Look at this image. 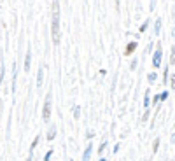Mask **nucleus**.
Segmentation results:
<instances>
[{
  "label": "nucleus",
  "instance_id": "nucleus-7",
  "mask_svg": "<svg viewBox=\"0 0 175 161\" xmlns=\"http://www.w3.org/2000/svg\"><path fill=\"white\" fill-rule=\"evenodd\" d=\"M42 79H44V70L39 68V75H37V88L42 86Z\"/></svg>",
  "mask_w": 175,
  "mask_h": 161
},
{
  "label": "nucleus",
  "instance_id": "nucleus-16",
  "mask_svg": "<svg viewBox=\"0 0 175 161\" xmlns=\"http://www.w3.org/2000/svg\"><path fill=\"white\" fill-rule=\"evenodd\" d=\"M53 156V149H49L47 152H46V156H44V161H49V158Z\"/></svg>",
  "mask_w": 175,
  "mask_h": 161
},
{
  "label": "nucleus",
  "instance_id": "nucleus-9",
  "mask_svg": "<svg viewBox=\"0 0 175 161\" xmlns=\"http://www.w3.org/2000/svg\"><path fill=\"white\" fill-rule=\"evenodd\" d=\"M149 105H151V98H149V91H147L145 93V96H144V107H149Z\"/></svg>",
  "mask_w": 175,
  "mask_h": 161
},
{
  "label": "nucleus",
  "instance_id": "nucleus-19",
  "mask_svg": "<svg viewBox=\"0 0 175 161\" xmlns=\"http://www.w3.org/2000/svg\"><path fill=\"white\" fill-rule=\"evenodd\" d=\"M147 26H149V21H145V23H144V25L140 26V32H145V30H147Z\"/></svg>",
  "mask_w": 175,
  "mask_h": 161
},
{
  "label": "nucleus",
  "instance_id": "nucleus-1",
  "mask_svg": "<svg viewBox=\"0 0 175 161\" xmlns=\"http://www.w3.org/2000/svg\"><path fill=\"white\" fill-rule=\"evenodd\" d=\"M53 42L54 44H60V4L58 2H53Z\"/></svg>",
  "mask_w": 175,
  "mask_h": 161
},
{
  "label": "nucleus",
  "instance_id": "nucleus-3",
  "mask_svg": "<svg viewBox=\"0 0 175 161\" xmlns=\"http://www.w3.org/2000/svg\"><path fill=\"white\" fill-rule=\"evenodd\" d=\"M161 58H163V49H161V44H159L158 49H156V53H154V56H152V67L154 68H159L161 67Z\"/></svg>",
  "mask_w": 175,
  "mask_h": 161
},
{
  "label": "nucleus",
  "instance_id": "nucleus-15",
  "mask_svg": "<svg viewBox=\"0 0 175 161\" xmlns=\"http://www.w3.org/2000/svg\"><path fill=\"white\" fill-rule=\"evenodd\" d=\"M170 63H172V65H175V46L172 47V58H170Z\"/></svg>",
  "mask_w": 175,
  "mask_h": 161
},
{
  "label": "nucleus",
  "instance_id": "nucleus-13",
  "mask_svg": "<svg viewBox=\"0 0 175 161\" xmlns=\"http://www.w3.org/2000/svg\"><path fill=\"white\" fill-rule=\"evenodd\" d=\"M4 77H5V65L2 63V67H0V79L4 81Z\"/></svg>",
  "mask_w": 175,
  "mask_h": 161
},
{
  "label": "nucleus",
  "instance_id": "nucleus-21",
  "mask_svg": "<svg viewBox=\"0 0 175 161\" xmlns=\"http://www.w3.org/2000/svg\"><path fill=\"white\" fill-rule=\"evenodd\" d=\"M161 96V102H163V100H166V96H168V93H163V95H159Z\"/></svg>",
  "mask_w": 175,
  "mask_h": 161
},
{
  "label": "nucleus",
  "instance_id": "nucleus-24",
  "mask_svg": "<svg viewBox=\"0 0 175 161\" xmlns=\"http://www.w3.org/2000/svg\"><path fill=\"white\" fill-rule=\"evenodd\" d=\"M100 161H105V159H103V158H102V159H100Z\"/></svg>",
  "mask_w": 175,
  "mask_h": 161
},
{
  "label": "nucleus",
  "instance_id": "nucleus-5",
  "mask_svg": "<svg viewBox=\"0 0 175 161\" xmlns=\"http://www.w3.org/2000/svg\"><path fill=\"white\" fill-rule=\"evenodd\" d=\"M135 49H137V42H130V44H128V46H126V51H124V54L126 56H130L133 53V51H135Z\"/></svg>",
  "mask_w": 175,
  "mask_h": 161
},
{
  "label": "nucleus",
  "instance_id": "nucleus-10",
  "mask_svg": "<svg viewBox=\"0 0 175 161\" xmlns=\"http://www.w3.org/2000/svg\"><path fill=\"white\" fill-rule=\"evenodd\" d=\"M159 30H161V19H158L156 21V26H154V33L159 35Z\"/></svg>",
  "mask_w": 175,
  "mask_h": 161
},
{
  "label": "nucleus",
  "instance_id": "nucleus-6",
  "mask_svg": "<svg viewBox=\"0 0 175 161\" xmlns=\"http://www.w3.org/2000/svg\"><path fill=\"white\" fill-rule=\"evenodd\" d=\"M91 144L88 147H86V151H84V156H82V161H89V158H91V152H93V149H91Z\"/></svg>",
  "mask_w": 175,
  "mask_h": 161
},
{
  "label": "nucleus",
  "instance_id": "nucleus-23",
  "mask_svg": "<svg viewBox=\"0 0 175 161\" xmlns=\"http://www.w3.org/2000/svg\"><path fill=\"white\" fill-rule=\"evenodd\" d=\"M147 117H149V110H147L145 114H144V117H142V121H147Z\"/></svg>",
  "mask_w": 175,
  "mask_h": 161
},
{
  "label": "nucleus",
  "instance_id": "nucleus-11",
  "mask_svg": "<svg viewBox=\"0 0 175 161\" xmlns=\"http://www.w3.org/2000/svg\"><path fill=\"white\" fill-rule=\"evenodd\" d=\"M158 147H159V138H156L154 140V144H152V152L154 154L158 152Z\"/></svg>",
  "mask_w": 175,
  "mask_h": 161
},
{
  "label": "nucleus",
  "instance_id": "nucleus-22",
  "mask_svg": "<svg viewBox=\"0 0 175 161\" xmlns=\"http://www.w3.org/2000/svg\"><path fill=\"white\" fill-rule=\"evenodd\" d=\"M170 84H172V88L175 89V75H172V82H170Z\"/></svg>",
  "mask_w": 175,
  "mask_h": 161
},
{
  "label": "nucleus",
  "instance_id": "nucleus-18",
  "mask_svg": "<svg viewBox=\"0 0 175 161\" xmlns=\"http://www.w3.org/2000/svg\"><path fill=\"white\" fill-rule=\"evenodd\" d=\"M156 77H158V75H156L154 72H152V74H149V82H154V81H156Z\"/></svg>",
  "mask_w": 175,
  "mask_h": 161
},
{
  "label": "nucleus",
  "instance_id": "nucleus-8",
  "mask_svg": "<svg viewBox=\"0 0 175 161\" xmlns=\"http://www.w3.org/2000/svg\"><path fill=\"white\" fill-rule=\"evenodd\" d=\"M54 135H56V126L53 124L51 126V130H49V133H47V140H53L54 138Z\"/></svg>",
  "mask_w": 175,
  "mask_h": 161
},
{
  "label": "nucleus",
  "instance_id": "nucleus-14",
  "mask_svg": "<svg viewBox=\"0 0 175 161\" xmlns=\"http://www.w3.org/2000/svg\"><path fill=\"white\" fill-rule=\"evenodd\" d=\"M105 147H107V140H103V142H102V145L98 147V152L102 154V152H103V149H105Z\"/></svg>",
  "mask_w": 175,
  "mask_h": 161
},
{
  "label": "nucleus",
  "instance_id": "nucleus-20",
  "mask_svg": "<svg viewBox=\"0 0 175 161\" xmlns=\"http://www.w3.org/2000/svg\"><path fill=\"white\" fill-rule=\"evenodd\" d=\"M163 75H165V77H163V81L166 82V81H168V68H165V72H163Z\"/></svg>",
  "mask_w": 175,
  "mask_h": 161
},
{
  "label": "nucleus",
  "instance_id": "nucleus-2",
  "mask_svg": "<svg viewBox=\"0 0 175 161\" xmlns=\"http://www.w3.org/2000/svg\"><path fill=\"white\" fill-rule=\"evenodd\" d=\"M42 117H44V121H46V123H47L49 117H51V93L46 96V102H44V110H42Z\"/></svg>",
  "mask_w": 175,
  "mask_h": 161
},
{
  "label": "nucleus",
  "instance_id": "nucleus-4",
  "mask_svg": "<svg viewBox=\"0 0 175 161\" xmlns=\"http://www.w3.org/2000/svg\"><path fill=\"white\" fill-rule=\"evenodd\" d=\"M30 67H32V51L28 49L26 58H25V72H30Z\"/></svg>",
  "mask_w": 175,
  "mask_h": 161
},
{
  "label": "nucleus",
  "instance_id": "nucleus-12",
  "mask_svg": "<svg viewBox=\"0 0 175 161\" xmlns=\"http://www.w3.org/2000/svg\"><path fill=\"white\" fill-rule=\"evenodd\" d=\"M37 144H39V137H35V140H33V142H32V147H30V154L33 152V149H35V147H37Z\"/></svg>",
  "mask_w": 175,
  "mask_h": 161
},
{
  "label": "nucleus",
  "instance_id": "nucleus-17",
  "mask_svg": "<svg viewBox=\"0 0 175 161\" xmlns=\"http://www.w3.org/2000/svg\"><path fill=\"white\" fill-rule=\"evenodd\" d=\"M79 114H81V109H79V107H75V109H74V117L79 119Z\"/></svg>",
  "mask_w": 175,
  "mask_h": 161
}]
</instances>
